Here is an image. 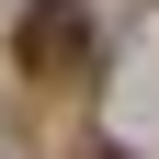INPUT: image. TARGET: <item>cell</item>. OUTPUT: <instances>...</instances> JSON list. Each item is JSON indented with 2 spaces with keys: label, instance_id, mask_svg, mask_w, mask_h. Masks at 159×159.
<instances>
[{
  "label": "cell",
  "instance_id": "cell-2",
  "mask_svg": "<svg viewBox=\"0 0 159 159\" xmlns=\"http://www.w3.org/2000/svg\"><path fill=\"white\" fill-rule=\"evenodd\" d=\"M68 159H125V148H102V136H91V148H68Z\"/></svg>",
  "mask_w": 159,
  "mask_h": 159
},
{
  "label": "cell",
  "instance_id": "cell-1",
  "mask_svg": "<svg viewBox=\"0 0 159 159\" xmlns=\"http://www.w3.org/2000/svg\"><path fill=\"white\" fill-rule=\"evenodd\" d=\"M11 68L23 80H80L91 68V0H23V23H11Z\"/></svg>",
  "mask_w": 159,
  "mask_h": 159
}]
</instances>
